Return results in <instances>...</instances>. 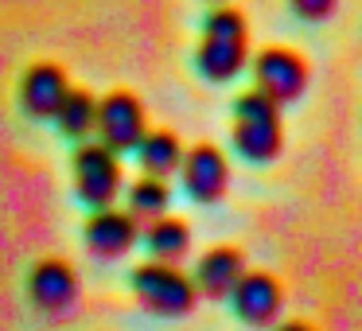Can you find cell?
I'll list each match as a JSON object with an SVG mask.
<instances>
[{"label":"cell","instance_id":"cell-1","mask_svg":"<svg viewBox=\"0 0 362 331\" xmlns=\"http://www.w3.org/2000/svg\"><path fill=\"white\" fill-rule=\"evenodd\" d=\"M195 66L211 82H230L245 66V20L234 8H218L203 24V43H199Z\"/></svg>","mask_w":362,"mask_h":331},{"label":"cell","instance_id":"cell-2","mask_svg":"<svg viewBox=\"0 0 362 331\" xmlns=\"http://www.w3.org/2000/svg\"><path fill=\"white\" fill-rule=\"evenodd\" d=\"M234 149L250 164H265L281 152V113L257 90L234 102Z\"/></svg>","mask_w":362,"mask_h":331},{"label":"cell","instance_id":"cell-3","mask_svg":"<svg viewBox=\"0 0 362 331\" xmlns=\"http://www.w3.org/2000/svg\"><path fill=\"white\" fill-rule=\"evenodd\" d=\"M133 289H136V300L144 308L160 315H183L195 308V284L191 277H183L175 265L168 261H148V265H136L133 269Z\"/></svg>","mask_w":362,"mask_h":331},{"label":"cell","instance_id":"cell-4","mask_svg":"<svg viewBox=\"0 0 362 331\" xmlns=\"http://www.w3.org/2000/svg\"><path fill=\"white\" fill-rule=\"evenodd\" d=\"M74 191L86 207L102 211V207H113L121 191V164L117 152H110L105 144H82L74 152Z\"/></svg>","mask_w":362,"mask_h":331},{"label":"cell","instance_id":"cell-5","mask_svg":"<svg viewBox=\"0 0 362 331\" xmlns=\"http://www.w3.org/2000/svg\"><path fill=\"white\" fill-rule=\"evenodd\" d=\"M253 82L257 94H265L273 105L296 102L308 86V63L288 47H265L253 59Z\"/></svg>","mask_w":362,"mask_h":331},{"label":"cell","instance_id":"cell-6","mask_svg":"<svg viewBox=\"0 0 362 331\" xmlns=\"http://www.w3.org/2000/svg\"><path fill=\"white\" fill-rule=\"evenodd\" d=\"M94 129L110 152H129L136 149V141L144 137V110L129 90H113L98 102L94 110Z\"/></svg>","mask_w":362,"mask_h":331},{"label":"cell","instance_id":"cell-7","mask_svg":"<svg viewBox=\"0 0 362 331\" xmlns=\"http://www.w3.org/2000/svg\"><path fill=\"white\" fill-rule=\"evenodd\" d=\"M180 172H183V191L195 203H218L222 191H226V180H230L226 156L214 144H195L180 160Z\"/></svg>","mask_w":362,"mask_h":331},{"label":"cell","instance_id":"cell-8","mask_svg":"<svg viewBox=\"0 0 362 331\" xmlns=\"http://www.w3.org/2000/svg\"><path fill=\"white\" fill-rule=\"evenodd\" d=\"M28 296L40 312L59 315L78 300V281H74V269L59 257H43L40 265L28 273Z\"/></svg>","mask_w":362,"mask_h":331},{"label":"cell","instance_id":"cell-9","mask_svg":"<svg viewBox=\"0 0 362 331\" xmlns=\"http://www.w3.org/2000/svg\"><path fill=\"white\" fill-rule=\"evenodd\" d=\"M230 300H234V312L250 327H265L281 312V284L269 273H242L238 284L230 289Z\"/></svg>","mask_w":362,"mask_h":331},{"label":"cell","instance_id":"cell-10","mask_svg":"<svg viewBox=\"0 0 362 331\" xmlns=\"http://www.w3.org/2000/svg\"><path fill=\"white\" fill-rule=\"evenodd\" d=\"M66 90H71V86H66L63 66H55V63H35L32 71L24 74V82H20V105H24L28 117L51 121V117H55V110L63 105Z\"/></svg>","mask_w":362,"mask_h":331},{"label":"cell","instance_id":"cell-11","mask_svg":"<svg viewBox=\"0 0 362 331\" xmlns=\"http://www.w3.org/2000/svg\"><path fill=\"white\" fill-rule=\"evenodd\" d=\"M133 242H136V219L129 211L102 207V211H94V219L86 222V245H90V253L102 257V261L129 253Z\"/></svg>","mask_w":362,"mask_h":331},{"label":"cell","instance_id":"cell-12","mask_svg":"<svg viewBox=\"0 0 362 331\" xmlns=\"http://www.w3.org/2000/svg\"><path fill=\"white\" fill-rule=\"evenodd\" d=\"M245 273V257L238 250H230V245H218V250H206L203 257H199L195 265V292H203V296L211 300H222L230 296V289L238 284V277Z\"/></svg>","mask_w":362,"mask_h":331},{"label":"cell","instance_id":"cell-13","mask_svg":"<svg viewBox=\"0 0 362 331\" xmlns=\"http://www.w3.org/2000/svg\"><path fill=\"white\" fill-rule=\"evenodd\" d=\"M136 156H141L144 175L164 180V175H172L175 168H180L183 149H180V141H175L172 133H144L141 141H136Z\"/></svg>","mask_w":362,"mask_h":331},{"label":"cell","instance_id":"cell-14","mask_svg":"<svg viewBox=\"0 0 362 331\" xmlns=\"http://www.w3.org/2000/svg\"><path fill=\"white\" fill-rule=\"evenodd\" d=\"M144 245H148V253L156 261H180L183 253H187V245H191V230H187V222H180V219H152L148 222V234H144Z\"/></svg>","mask_w":362,"mask_h":331},{"label":"cell","instance_id":"cell-15","mask_svg":"<svg viewBox=\"0 0 362 331\" xmlns=\"http://www.w3.org/2000/svg\"><path fill=\"white\" fill-rule=\"evenodd\" d=\"M94 110H98V102L86 90H66L63 105L55 110V121H59V129H63V137L82 141L86 133H94Z\"/></svg>","mask_w":362,"mask_h":331},{"label":"cell","instance_id":"cell-16","mask_svg":"<svg viewBox=\"0 0 362 331\" xmlns=\"http://www.w3.org/2000/svg\"><path fill=\"white\" fill-rule=\"evenodd\" d=\"M168 203H172V195H168L164 180H156V175H141V180L129 187V214H133L136 222H152V219H164Z\"/></svg>","mask_w":362,"mask_h":331},{"label":"cell","instance_id":"cell-17","mask_svg":"<svg viewBox=\"0 0 362 331\" xmlns=\"http://www.w3.org/2000/svg\"><path fill=\"white\" fill-rule=\"evenodd\" d=\"M288 4H292V12L304 16V20H327L339 0H288Z\"/></svg>","mask_w":362,"mask_h":331},{"label":"cell","instance_id":"cell-18","mask_svg":"<svg viewBox=\"0 0 362 331\" xmlns=\"http://www.w3.org/2000/svg\"><path fill=\"white\" fill-rule=\"evenodd\" d=\"M276 331H312L308 323H284V327H276Z\"/></svg>","mask_w":362,"mask_h":331}]
</instances>
